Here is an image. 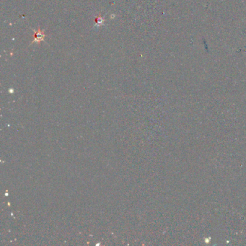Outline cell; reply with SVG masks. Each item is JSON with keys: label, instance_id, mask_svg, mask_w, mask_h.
I'll use <instances>...</instances> for the list:
<instances>
[{"label": "cell", "instance_id": "cell-1", "mask_svg": "<svg viewBox=\"0 0 246 246\" xmlns=\"http://www.w3.org/2000/svg\"><path fill=\"white\" fill-rule=\"evenodd\" d=\"M34 32L33 34V40L31 42V44H34V43H40L41 41H44V38L46 37V34H45L44 30H41V28H39L38 30H33Z\"/></svg>", "mask_w": 246, "mask_h": 246}, {"label": "cell", "instance_id": "cell-2", "mask_svg": "<svg viewBox=\"0 0 246 246\" xmlns=\"http://www.w3.org/2000/svg\"><path fill=\"white\" fill-rule=\"evenodd\" d=\"M104 22H105V20H104V18L102 17L101 15H98V16H97L96 18V26L100 27V26H103Z\"/></svg>", "mask_w": 246, "mask_h": 246}]
</instances>
